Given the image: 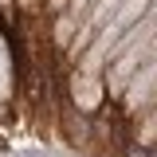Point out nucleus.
I'll list each match as a JSON object with an SVG mask.
<instances>
[{"mask_svg": "<svg viewBox=\"0 0 157 157\" xmlns=\"http://www.w3.org/2000/svg\"><path fill=\"white\" fill-rule=\"evenodd\" d=\"M28 157H36V153H28Z\"/></svg>", "mask_w": 157, "mask_h": 157, "instance_id": "f257e3e1", "label": "nucleus"}]
</instances>
